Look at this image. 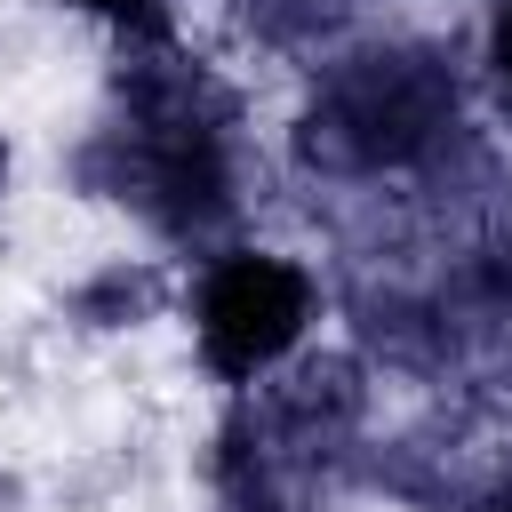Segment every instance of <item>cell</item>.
I'll use <instances>...</instances> for the list:
<instances>
[{
    "mask_svg": "<svg viewBox=\"0 0 512 512\" xmlns=\"http://www.w3.org/2000/svg\"><path fill=\"white\" fill-rule=\"evenodd\" d=\"M176 304H184V280H176V264H160V256H96V264L64 288V312H72V328H88V336H144V328H160Z\"/></svg>",
    "mask_w": 512,
    "mask_h": 512,
    "instance_id": "7a4b0ae2",
    "label": "cell"
},
{
    "mask_svg": "<svg viewBox=\"0 0 512 512\" xmlns=\"http://www.w3.org/2000/svg\"><path fill=\"white\" fill-rule=\"evenodd\" d=\"M8 192H16V136L0 128V208H8Z\"/></svg>",
    "mask_w": 512,
    "mask_h": 512,
    "instance_id": "5b68a950",
    "label": "cell"
},
{
    "mask_svg": "<svg viewBox=\"0 0 512 512\" xmlns=\"http://www.w3.org/2000/svg\"><path fill=\"white\" fill-rule=\"evenodd\" d=\"M72 8H80V16H112V24H128L144 0H72Z\"/></svg>",
    "mask_w": 512,
    "mask_h": 512,
    "instance_id": "277c9868",
    "label": "cell"
},
{
    "mask_svg": "<svg viewBox=\"0 0 512 512\" xmlns=\"http://www.w3.org/2000/svg\"><path fill=\"white\" fill-rule=\"evenodd\" d=\"M488 64H496V80H504V96H512V16L496 24V48H488Z\"/></svg>",
    "mask_w": 512,
    "mask_h": 512,
    "instance_id": "3957f363",
    "label": "cell"
},
{
    "mask_svg": "<svg viewBox=\"0 0 512 512\" xmlns=\"http://www.w3.org/2000/svg\"><path fill=\"white\" fill-rule=\"evenodd\" d=\"M184 312H192V352L216 384H264L312 344L320 280L280 248H224L184 288Z\"/></svg>",
    "mask_w": 512,
    "mask_h": 512,
    "instance_id": "6da1fadb",
    "label": "cell"
},
{
    "mask_svg": "<svg viewBox=\"0 0 512 512\" xmlns=\"http://www.w3.org/2000/svg\"><path fill=\"white\" fill-rule=\"evenodd\" d=\"M0 512H24V472L0 464Z\"/></svg>",
    "mask_w": 512,
    "mask_h": 512,
    "instance_id": "8992f818",
    "label": "cell"
}]
</instances>
